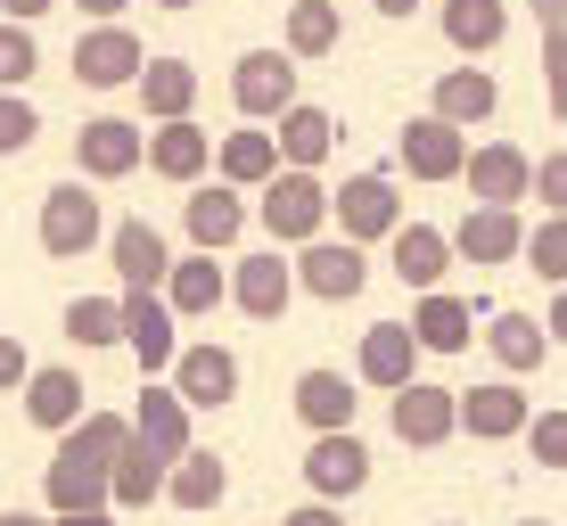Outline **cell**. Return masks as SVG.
I'll return each mask as SVG.
<instances>
[{
    "mask_svg": "<svg viewBox=\"0 0 567 526\" xmlns=\"http://www.w3.org/2000/svg\"><path fill=\"white\" fill-rule=\"evenodd\" d=\"M264 230H271V247H312L329 223H338V189H321V173H297L288 165L280 182H264Z\"/></svg>",
    "mask_w": 567,
    "mask_h": 526,
    "instance_id": "1",
    "label": "cell"
},
{
    "mask_svg": "<svg viewBox=\"0 0 567 526\" xmlns=\"http://www.w3.org/2000/svg\"><path fill=\"white\" fill-rule=\"evenodd\" d=\"M124 345L148 379H173V362H182V313L156 288H124Z\"/></svg>",
    "mask_w": 567,
    "mask_h": 526,
    "instance_id": "2",
    "label": "cell"
},
{
    "mask_svg": "<svg viewBox=\"0 0 567 526\" xmlns=\"http://www.w3.org/2000/svg\"><path fill=\"white\" fill-rule=\"evenodd\" d=\"M148 165V132L124 124V115H91L83 132H74V173L83 182H124V173Z\"/></svg>",
    "mask_w": 567,
    "mask_h": 526,
    "instance_id": "3",
    "label": "cell"
},
{
    "mask_svg": "<svg viewBox=\"0 0 567 526\" xmlns=\"http://www.w3.org/2000/svg\"><path fill=\"white\" fill-rule=\"evenodd\" d=\"M141 74H148V50H141V33H132V25H91V33H74V83L124 91V83H141Z\"/></svg>",
    "mask_w": 567,
    "mask_h": 526,
    "instance_id": "4",
    "label": "cell"
},
{
    "mask_svg": "<svg viewBox=\"0 0 567 526\" xmlns=\"http://www.w3.org/2000/svg\"><path fill=\"white\" fill-rule=\"evenodd\" d=\"M230 100H239V115H256V124H280V115L297 107V58L288 50H247L239 66H230Z\"/></svg>",
    "mask_w": 567,
    "mask_h": 526,
    "instance_id": "5",
    "label": "cell"
},
{
    "mask_svg": "<svg viewBox=\"0 0 567 526\" xmlns=\"http://www.w3.org/2000/svg\"><path fill=\"white\" fill-rule=\"evenodd\" d=\"M420 354H427V345L412 338V321H370L362 354H354V379L379 386V395H403V386L420 379Z\"/></svg>",
    "mask_w": 567,
    "mask_h": 526,
    "instance_id": "6",
    "label": "cell"
},
{
    "mask_svg": "<svg viewBox=\"0 0 567 526\" xmlns=\"http://www.w3.org/2000/svg\"><path fill=\"white\" fill-rule=\"evenodd\" d=\"M395 157H403L412 182H461V173H468V132L444 124V115H412L403 141H395Z\"/></svg>",
    "mask_w": 567,
    "mask_h": 526,
    "instance_id": "7",
    "label": "cell"
},
{
    "mask_svg": "<svg viewBox=\"0 0 567 526\" xmlns=\"http://www.w3.org/2000/svg\"><path fill=\"white\" fill-rule=\"evenodd\" d=\"M468 206H518V198H535V157H526L518 141H485V148H468Z\"/></svg>",
    "mask_w": 567,
    "mask_h": 526,
    "instance_id": "8",
    "label": "cell"
},
{
    "mask_svg": "<svg viewBox=\"0 0 567 526\" xmlns=\"http://www.w3.org/2000/svg\"><path fill=\"white\" fill-rule=\"evenodd\" d=\"M100 239H107L100 198H91L83 182H58L50 198H42V256H91Z\"/></svg>",
    "mask_w": 567,
    "mask_h": 526,
    "instance_id": "9",
    "label": "cell"
},
{
    "mask_svg": "<svg viewBox=\"0 0 567 526\" xmlns=\"http://www.w3.org/2000/svg\"><path fill=\"white\" fill-rule=\"evenodd\" d=\"M386 420H395V436L412 444V453H436V444H453V436H461V395H453V386L412 379V386L395 395V412H386Z\"/></svg>",
    "mask_w": 567,
    "mask_h": 526,
    "instance_id": "10",
    "label": "cell"
},
{
    "mask_svg": "<svg viewBox=\"0 0 567 526\" xmlns=\"http://www.w3.org/2000/svg\"><path fill=\"white\" fill-rule=\"evenodd\" d=\"M453 256H461V264H477V271L518 264V256H526V223H518V206H468L461 223H453Z\"/></svg>",
    "mask_w": 567,
    "mask_h": 526,
    "instance_id": "11",
    "label": "cell"
},
{
    "mask_svg": "<svg viewBox=\"0 0 567 526\" xmlns=\"http://www.w3.org/2000/svg\"><path fill=\"white\" fill-rule=\"evenodd\" d=\"M362 280H370V264H362V247H354V239H312V247H297V288H305V297H321V305H354V297H362Z\"/></svg>",
    "mask_w": 567,
    "mask_h": 526,
    "instance_id": "12",
    "label": "cell"
},
{
    "mask_svg": "<svg viewBox=\"0 0 567 526\" xmlns=\"http://www.w3.org/2000/svg\"><path fill=\"white\" fill-rule=\"evenodd\" d=\"M535 427V403L518 395V379H485V386H468L461 395V436H477V444H511Z\"/></svg>",
    "mask_w": 567,
    "mask_h": 526,
    "instance_id": "13",
    "label": "cell"
},
{
    "mask_svg": "<svg viewBox=\"0 0 567 526\" xmlns=\"http://www.w3.org/2000/svg\"><path fill=\"white\" fill-rule=\"evenodd\" d=\"M338 230H346L354 247L395 239V230H403V198H395V182H386V173H354V182L338 189Z\"/></svg>",
    "mask_w": 567,
    "mask_h": 526,
    "instance_id": "14",
    "label": "cell"
},
{
    "mask_svg": "<svg viewBox=\"0 0 567 526\" xmlns=\"http://www.w3.org/2000/svg\"><path fill=\"white\" fill-rule=\"evenodd\" d=\"M305 485H312L321 502L362 494V485H370V444L354 436V427H338V436H312V453H305Z\"/></svg>",
    "mask_w": 567,
    "mask_h": 526,
    "instance_id": "15",
    "label": "cell"
},
{
    "mask_svg": "<svg viewBox=\"0 0 567 526\" xmlns=\"http://www.w3.org/2000/svg\"><path fill=\"white\" fill-rule=\"evenodd\" d=\"M107 264H115V280H124V288H165V280H173V247H165V230L141 223V214L107 230Z\"/></svg>",
    "mask_w": 567,
    "mask_h": 526,
    "instance_id": "16",
    "label": "cell"
},
{
    "mask_svg": "<svg viewBox=\"0 0 567 526\" xmlns=\"http://www.w3.org/2000/svg\"><path fill=\"white\" fill-rule=\"evenodd\" d=\"M386 264H395V280L403 288H444V271H453L461 256H453V230H436V223H403L395 239H386Z\"/></svg>",
    "mask_w": 567,
    "mask_h": 526,
    "instance_id": "17",
    "label": "cell"
},
{
    "mask_svg": "<svg viewBox=\"0 0 567 526\" xmlns=\"http://www.w3.org/2000/svg\"><path fill=\"white\" fill-rule=\"evenodd\" d=\"M173 386H182L189 412H223V403L239 395V354H230V345H182Z\"/></svg>",
    "mask_w": 567,
    "mask_h": 526,
    "instance_id": "18",
    "label": "cell"
},
{
    "mask_svg": "<svg viewBox=\"0 0 567 526\" xmlns=\"http://www.w3.org/2000/svg\"><path fill=\"white\" fill-rule=\"evenodd\" d=\"M288 297H297V264H280V247H271V256H239V271H230V305H239L247 321H280Z\"/></svg>",
    "mask_w": 567,
    "mask_h": 526,
    "instance_id": "19",
    "label": "cell"
},
{
    "mask_svg": "<svg viewBox=\"0 0 567 526\" xmlns=\"http://www.w3.org/2000/svg\"><path fill=\"white\" fill-rule=\"evenodd\" d=\"M132 427H141V444H148V453H165V461L198 453V444H189V403H182V386H173V379H148V386H141Z\"/></svg>",
    "mask_w": 567,
    "mask_h": 526,
    "instance_id": "20",
    "label": "cell"
},
{
    "mask_svg": "<svg viewBox=\"0 0 567 526\" xmlns=\"http://www.w3.org/2000/svg\"><path fill=\"white\" fill-rule=\"evenodd\" d=\"M206 165H214V132H198L189 115H182V124H156V132H148V173H156V182L198 189Z\"/></svg>",
    "mask_w": 567,
    "mask_h": 526,
    "instance_id": "21",
    "label": "cell"
},
{
    "mask_svg": "<svg viewBox=\"0 0 567 526\" xmlns=\"http://www.w3.org/2000/svg\"><path fill=\"white\" fill-rule=\"evenodd\" d=\"M25 420L33 427H50V436H66L74 420H91V403H83V379H74L66 362H42L25 379Z\"/></svg>",
    "mask_w": 567,
    "mask_h": 526,
    "instance_id": "22",
    "label": "cell"
},
{
    "mask_svg": "<svg viewBox=\"0 0 567 526\" xmlns=\"http://www.w3.org/2000/svg\"><path fill=\"white\" fill-rule=\"evenodd\" d=\"M288 403H297V420L312 427V436H338V427H354V403H362V395H354V379H346V370H305Z\"/></svg>",
    "mask_w": 567,
    "mask_h": 526,
    "instance_id": "23",
    "label": "cell"
},
{
    "mask_svg": "<svg viewBox=\"0 0 567 526\" xmlns=\"http://www.w3.org/2000/svg\"><path fill=\"white\" fill-rule=\"evenodd\" d=\"M132 444H141V427H132L124 412H91V420H74L66 436H58V453L83 461V470H107V477H115V461H124Z\"/></svg>",
    "mask_w": 567,
    "mask_h": 526,
    "instance_id": "24",
    "label": "cell"
},
{
    "mask_svg": "<svg viewBox=\"0 0 567 526\" xmlns=\"http://www.w3.org/2000/svg\"><path fill=\"white\" fill-rule=\"evenodd\" d=\"M223 297H230V271L214 264L206 247H189V256H173L165 305H173V313H182V321H206V313H214V305H223Z\"/></svg>",
    "mask_w": 567,
    "mask_h": 526,
    "instance_id": "25",
    "label": "cell"
},
{
    "mask_svg": "<svg viewBox=\"0 0 567 526\" xmlns=\"http://www.w3.org/2000/svg\"><path fill=\"white\" fill-rule=\"evenodd\" d=\"M182 223H189V247H206V256H214V247H230V239L247 230V198H239L230 182L189 189V198H182Z\"/></svg>",
    "mask_w": 567,
    "mask_h": 526,
    "instance_id": "26",
    "label": "cell"
},
{
    "mask_svg": "<svg viewBox=\"0 0 567 526\" xmlns=\"http://www.w3.org/2000/svg\"><path fill=\"white\" fill-rule=\"evenodd\" d=\"M494 107H502V83H494L485 66H444V74H436V107H427V115H444V124L477 132Z\"/></svg>",
    "mask_w": 567,
    "mask_h": 526,
    "instance_id": "27",
    "label": "cell"
},
{
    "mask_svg": "<svg viewBox=\"0 0 567 526\" xmlns=\"http://www.w3.org/2000/svg\"><path fill=\"white\" fill-rule=\"evenodd\" d=\"M42 502H50V518H66V510H115V477L107 470H83V461H66V453H50Z\"/></svg>",
    "mask_w": 567,
    "mask_h": 526,
    "instance_id": "28",
    "label": "cell"
},
{
    "mask_svg": "<svg viewBox=\"0 0 567 526\" xmlns=\"http://www.w3.org/2000/svg\"><path fill=\"white\" fill-rule=\"evenodd\" d=\"M436 25H444V42L461 58H485V50H502V33H511V0H444Z\"/></svg>",
    "mask_w": 567,
    "mask_h": 526,
    "instance_id": "29",
    "label": "cell"
},
{
    "mask_svg": "<svg viewBox=\"0 0 567 526\" xmlns=\"http://www.w3.org/2000/svg\"><path fill=\"white\" fill-rule=\"evenodd\" d=\"M132 91H141V107L156 124H182V115L198 107V66H189V58H148V74Z\"/></svg>",
    "mask_w": 567,
    "mask_h": 526,
    "instance_id": "30",
    "label": "cell"
},
{
    "mask_svg": "<svg viewBox=\"0 0 567 526\" xmlns=\"http://www.w3.org/2000/svg\"><path fill=\"white\" fill-rule=\"evenodd\" d=\"M468 329H477V305L444 297V288H427V297L412 305V338L427 345V354H461V345H468Z\"/></svg>",
    "mask_w": 567,
    "mask_h": 526,
    "instance_id": "31",
    "label": "cell"
},
{
    "mask_svg": "<svg viewBox=\"0 0 567 526\" xmlns=\"http://www.w3.org/2000/svg\"><path fill=\"white\" fill-rule=\"evenodd\" d=\"M214 165H223V182L230 189H264V182H280V141L271 132H230L223 148H214Z\"/></svg>",
    "mask_w": 567,
    "mask_h": 526,
    "instance_id": "32",
    "label": "cell"
},
{
    "mask_svg": "<svg viewBox=\"0 0 567 526\" xmlns=\"http://www.w3.org/2000/svg\"><path fill=\"white\" fill-rule=\"evenodd\" d=\"M338 33H346V25H338V0H288L280 50L305 66V58H329V50H338Z\"/></svg>",
    "mask_w": 567,
    "mask_h": 526,
    "instance_id": "33",
    "label": "cell"
},
{
    "mask_svg": "<svg viewBox=\"0 0 567 526\" xmlns=\"http://www.w3.org/2000/svg\"><path fill=\"white\" fill-rule=\"evenodd\" d=\"M271 141H280V165H297V173H312L329 157V141H338V124H329V107H288L280 115V132H271Z\"/></svg>",
    "mask_w": 567,
    "mask_h": 526,
    "instance_id": "34",
    "label": "cell"
},
{
    "mask_svg": "<svg viewBox=\"0 0 567 526\" xmlns=\"http://www.w3.org/2000/svg\"><path fill=\"white\" fill-rule=\"evenodd\" d=\"M485 345H494L502 379H518V370H535L543 354H551V329H543L535 313H494V329H485Z\"/></svg>",
    "mask_w": 567,
    "mask_h": 526,
    "instance_id": "35",
    "label": "cell"
},
{
    "mask_svg": "<svg viewBox=\"0 0 567 526\" xmlns=\"http://www.w3.org/2000/svg\"><path fill=\"white\" fill-rule=\"evenodd\" d=\"M173 485V461L148 453V444H132L124 461H115V510H148V502H165Z\"/></svg>",
    "mask_w": 567,
    "mask_h": 526,
    "instance_id": "36",
    "label": "cell"
},
{
    "mask_svg": "<svg viewBox=\"0 0 567 526\" xmlns=\"http://www.w3.org/2000/svg\"><path fill=\"white\" fill-rule=\"evenodd\" d=\"M223 494H230V470L214 453H182V461H173V485H165L173 510H214Z\"/></svg>",
    "mask_w": 567,
    "mask_h": 526,
    "instance_id": "37",
    "label": "cell"
},
{
    "mask_svg": "<svg viewBox=\"0 0 567 526\" xmlns=\"http://www.w3.org/2000/svg\"><path fill=\"white\" fill-rule=\"evenodd\" d=\"M66 338L74 345H124V297H74L66 305Z\"/></svg>",
    "mask_w": 567,
    "mask_h": 526,
    "instance_id": "38",
    "label": "cell"
},
{
    "mask_svg": "<svg viewBox=\"0 0 567 526\" xmlns=\"http://www.w3.org/2000/svg\"><path fill=\"white\" fill-rule=\"evenodd\" d=\"M526 271H543L551 288H567V214H543L526 230Z\"/></svg>",
    "mask_w": 567,
    "mask_h": 526,
    "instance_id": "39",
    "label": "cell"
},
{
    "mask_svg": "<svg viewBox=\"0 0 567 526\" xmlns=\"http://www.w3.org/2000/svg\"><path fill=\"white\" fill-rule=\"evenodd\" d=\"M33 66H42V50H33V25H9V17H0V91L33 83Z\"/></svg>",
    "mask_w": 567,
    "mask_h": 526,
    "instance_id": "40",
    "label": "cell"
},
{
    "mask_svg": "<svg viewBox=\"0 0 567 526\" xmlns=\"http://www.w3.org/2000/svg\"><path fill=\"white\" fill-rule=\"evenodd\" d=\"M33 132H42V115H33V100H17V91H0V157H25Z\"/></svg>",
    "mask_w": 567,
    "mask_h": 526,
    "instance_id": "41",
    "label": "cell"
},
{
    "mask_svg": "<svg viewBox=\"0 0 567 526\" xmlns=\"http://www.w3.org/2000/svg\"><path fill=\"white\" fill-rule=\"evenodd\" d=\"M543 91H551V115L567 124V25H543Z\"/></svg>",
    "mask_w": 567,
    "mask_h": 526,
    "instance_id": "42",
    "label": "cell"
},
{
    "mask_svg": "<svg viewBox=\"0 0 567 526\" xmlns=\"http://www.w3.org/2000/svg\"><path fill=\"white\" fill-rule=\"evenodd\" d=\"M526 453H535L543 470H567V412H535V427H526Z\"/></svg>",
    "mask_w": 567,
    "mask_h": 526,
    "instance_id": "43",
    "label": "cell"
},
{
    "mask_svg": "<svg viewBox=\"0 0 567 526\" xmlns=\"http://www.w3.org/2000/svg\"><path fill=\"white\" fill-rule=\"evenodd\" d=\"M535 198H543V214H567V148H551L535 165Z\"/></svg>",
    "mask_w": 567,
    "mask_h": 526,
    "instance_id": "44",
    "label": "cell"
},
{
    "mask_svg": "<svg viewBox=\"0 0 567 526\" xmlns=\"http://www.w3.org/2000/svg\"><path fill=\"white\" fill-rule=\"evenodd\" d=\"M280 526H346V510H338V502H321V494H312V502H297V510H288Z\"/></svg>",
    "mask_w": 567,
    "mask_h": 526,
    "instance_id": "45",
    "label": "cell"
},
{
    "mask_svg": "<svg viewBox=\"0 0 567 526\" xmlns=\"http://www.w3.org/2000/svg\"><path fill=\"white\" fill-rule=\"evenodd\" d=\"M25 379H33L25 345H17V338H0V395H9V386H25Z\"/></svg>",
    "mask_w": 567,
    "mask_h": 526,
    "instance_id": "46",
    "label": "cell"
},
{
    "mask_svg": "<svg viewBox=\"0 0 567 526\" xmlns=\"http://www.w3.org/2000/svg\"><path fill=\"white\" fill-rule=\"evenodd\" d=\"M74 9H83L91 25H124V9H132V0H74Z\"/></svg>",
    "mask_w": 567,
    "mask_h": 526,
    "instance_id": "47",
    "label": "cell"
},
{
    "mask_svg": "<svg viewBox=\"0 0 567 526\" xmlns=\"http://www.w3.org/2000/svg\"><path fill=\"white\" fill-rule=\"evenodd\" d=\"M58 0H0V17H9V25H33V17H50Z\"/></svg>",
    "mask_w": 567,
    "mask_h": 526,
    "instance_id": "48",
    "label": "cell"
},
{
    "mask_svg": "<svg viewBox=\"0 0 567 526\" xmlns=\"http://www.w3.org/2000/svg\"><path fill=\"white\" fill-rule=\"evenodd\" d=\"M543 329H551V345H567V288L551 297V313H543Z\"/></svg>",
    "mask_w": 567,
    "mask_h": 526,
    "instance_id": "49",
    "label": "cell"
},
{
    "mask_svg": "<svg viewBox=\"0 0 567 526\" xmlns=\"http://www.w3.org/2000/svg\"><path fill=\"white\" fill-rule=\"evenodd\" d=\"M535 9V25H567V0H526Z\"/></svg>",
    "mask_w": 567,
    "mask_h": 526,
    "instance_id": "50",
    "label": "cell"
},
{
    "mask_svg": "<svg viewBox=\"0 0 567 526\" xmlns=\"http://www.w3.org/2000/svg\"><path fill=\"white\" fill-rule=\"evenodd\" d=\"M0 526H58L50 510H0Z\"/></svg>",
    "mask_w": 567,
    "mask_h": 526,
    "instance_id": "51",
    "label": "cell"
},
{
    "mask_svg": "<svg viewBox=\"0 0 567 526\" xmlns=\"http://www.w3.org/2000/svg\"><path fill=\"white\" fill-rule=\"evenodd\" d=\"M58 526H115V510H66Z\"/></svg>",
    "mask_w": 567,
    "mask_h": 526,
    "instance_id": "52",
    "label": "cell"
},
{
    "mask_svg": "<svg viewBox=\"0 0 567 526\" xmlns=\"http://www.w3.org/2000/svg\"><path fill=\"white\" fill-rule=\"evenodd\" d=\"M370 9H379V17H412L420 0H370Z\"/></svg>",
    "mask_w": 567,
    "mask_h": 526,
    "instance_id": "53",
    "label": "cell"
},
{
    "mask_svg": "<svg viewBox=\"0 0 567 526\" xmlns=\"http://www.w3.org/2000/svg\"><path fill=\"white\" fill-rule=\"evenodd\" d=\"M148 9H198V0H148Z\"/></svg>",
    "mask_w": 567,
    "mask_h": 526,
    "instance_id": "54",
    "label": "cell"
},
{
    "mask_svg": "<svg viewBox=\"0 0 567 526\" xmlns=\"http://www.w3.org/2000/svg\"><path fill=\"white\" fill-rule=\"evenodd\" d=\"M518 526H551V518H518Z\"/></svg>",
    "mask_w": 567,
    "mask_h": 526,
    "instance_id": "55",
    "label": "cell"
},
{
    "mask_svg": "<svg viewBox=\"0 0 567 526\" xmlns=\"http://www.w3.org/2000/svg\"><path fill=\"white\" fill-rule=\"evenodd\" d=\"M444 526H453V518H444Z\"/></svg>",
    "mask_w": 567,
    "mask_h": 526,
    "instance_id": "56",
    "label": "cell"
}]
</instances>
